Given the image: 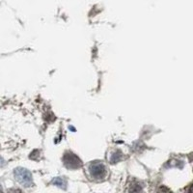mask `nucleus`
<instances>
[{
    "instance_id": "obj_1",
    "label": "nucleus",
    "mask_w": 193,
    "mask_h": 193,
    "mask_svg": "<svg viewBox=\"0 0 193 193\" xmlns=\"http://www.w3.org/2000/svg\"><path fill=\"white\" fill-rule=\"evenodd\" d=\"M14 174L19 184H21L25 187H30L33 185L32 175L28 170L24 169V168H17V169H14Z\"/></svg>"
},
{
    "instance_id": "obj_2",
    "label": "nucleus",
    "mask_w": 193,
    "mask_h": 193,
    "mask_svg": "<svg viewBox=\"0 0 193 193\" xmlns=\"http://www.w3.org/2000/svg\"><path fill=\"white\" fill-rule=\"evenodd\" d=\"M89 173H90L91 177L94 178V179H101L106 174L105 166L103 163L100 161L92 162L90 166H89Z\"/></svg>"
},
{
    "instance_id": "obj_3",
    "label": "nucleus",
    "mask_w": 193,
    "mask_h": 193,
    "mask_svg": "<svg viewBox=\"0 0 193 193\" xmlns=\"http://www.w3.org/2000/svg\"><path fill=\"white\" fill-rule=\"evenodd\" d=\"M64 163H65L66 167L70 168V169H76V168L81 167L82 163L80 159L76 156L72 154V153H67L64 156Z\"/></svg>"
},
{
    "instance_id": "obj_4",
    "label": "nucleus",
    "mask_w": 193,
    "mask_h": 193,
    "mask_svg": "<svg viewBox=\"0 0 193 193\" xmlns=\"http://www.w3.org/2000/svg\"><path fill=\"white\" fill-rule=\"evenodd\" d=\"M52 184L63 189H66V187H67V181L64 179V178H60V177L55 178V179L52 181Z\"/></svg>"
},
{
    "instance_id": "obj_5",
    "label": "nucleus",
    "mask_w": 193,
    "mask_h": 193,
    "mask_svg": "<svg viewBox=\"0 0 193 193\" xmlns=\"http://www.w3.org/2000/svg\"><path fill=\"white\" fill-rule=\"evenodd\" d=\"M121 157H122V155H121V152H117V154L115 153V154H113L110 157V161L111 163H116L118 162L119 160L121 159Z\"/></svg>"
}]
</instances>
